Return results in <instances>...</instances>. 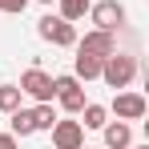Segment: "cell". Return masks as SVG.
Masks as SVG:
<instances>
[{
  "label": "cell",
  "mask_w": 149,
  "mask_h": 149,
  "mask_svg": "<svg viewBox=\"0 0 149 149\" xmlns=\"http://www.w3.org/2000/svg\"><path fill=\"white\" fill-rule=\"evenodd\" d=\"M137 56H129V52H109L105 61H101V81L109 85V89H129L133 85V77H137Z\"/></svg>",
  "instance_id": "1"
},
{
  "label": "cell",
  "mask_w": 149,
  "mask_h": 149,
  "mask_svg": "<svg viewBox=\"0 0 149 149\" xmlns=\"http://www.w3.org/2000/svg\"><path fill=\"white\" fill-rule=\"evenodd\" d=\"M36 32H40V40H49L56 49H73L77 45V24L65 20V16H52V12L36 20Z\"/></svg>",
  "instance_id": "2"
},
{
  "label": "cell",
  "mask_w": 149,
  "mask_h": 149,
  "mask_svg": "<svg viewBox=\"0 0 149 149\" xmlns=\"http://www.w3.org/2000/svg\"><path fill=\"white\" fill-rule=\"evenodd\" d=\"M52 97L61 101L65 113H81V109H85V89H81V81H77L73 73L52 77Z\"/></svg>",
  "instance_id": "3"
},
{
  "label": "cell",
  "mask_w": 149,
  "mask_h": 149,
  "mask_svg": "<svg viewBox=\"0 0 149 149\" xmlns=\"http://www.w3.org/2000/svg\"><path fill=\"white\" fill-rule=\"evenodd\" d=\"M89 20H93V28H101V32H117V28L125 24V4H117V0H97V4H89Z\"/></svg>",
  "instance_id": "4"
},
{
  "label": "cell",
  "mask_w": 149,
  "mask_h": 149,
  "mask_svg": "<svg viewBox=\"0 0 149 149\" xmlns=\"http://www.w3.org/2000/svg\"><path fill=\"white\" fill-rule=\"evenodd\" d=\"M16 89L24 93V97H32V101H52V77L45 73V69H24L20 73V81H16Z\"/></svg>",
  "instance_id": "5"
},
{
  "label": "cell",
  "mask_w": 149,
  "mask_h": 149,
  "mask_svg": "<svg viewBox=\"0 0 149 149\" xmlns=\"http://www.w3.org/2000/svg\"><path fill=\"white\" fill-rule=\"evenodd\" d=\"M149 109V101L141 93H133V89H121L117 97H113V113H117V121H141Z\"/></svg>",
  "instance_id": "6"
},
{
  "label": "cell",
  "mask_w": 149,
  "mask_h": 149,
  "mask_svg": "<svg viewBox=\"0 0 149 149\" xmlns=\"http://www.w3.org/2000/svg\"><path fill=\"white\" fill-rule=\"evenodd\" d=\"M52 149H81L85 145V129L81 121H52Z\"/></svg>",
  "instance_id": "7"
},
{
  "label": "cell",
  "mask_w": 149,
  "mask_h": 149,
  "mask_svg": "<svg viewBox=\"0 0 149 149\" xmlns=\"http://www.w3.org/2000/svg\"><path fill=\"white\" fill-rule=\"evenodd\" d=\"M73 49H85V52H93V56H109V52H117V36L113 32H101V28H89L85 36H77Z\"/></svg>",
  "instance_id": "8"
},
{
  "label": "cell",
  "mask_w": 149,
  "mask_h": 149,
  "mask_svg": "<svg viewBox=\"0 0 149 149\" xmlns=\"http://www.w3.org/2000/svg\"><path fill=\"white\" fill-rule=\"evenodd\" d=\"M101 133H105V145H109V149H129V145H133V129H129V121H105Z\"/></svg>",
  "instance_id": "9"
},
{
  "label": "cell",
  "mask_w": 149,
  "mask_h": 149,
  "mask_svg": "<svg viewBox=\"0 0 149 149\" xmlns=\"http://www.w3.org/2000/svg\"><path fill=\"white\" fill-rule=\"evenodd\" d=\"M101 61H105V56H93V52L77 49V56H73V77H77V81H97V77H101Z\"/></svg>",
  "instance_id": "10"
},
{
  "label": "cell",
  "mask_w": 149,
  "mask_h": 149,
  "mask_svg": "<svg viewBox=\"0 0 149 149\" xmlns=\"http://www.w3.org/2000/svg\"><path fill=\"white\" fill-rule=\"evenodd\" d=\"M8 125H12V129H8L12 137H32V133H36V125H32V109H12V113H8Z\"/></svg>",
  "instance_id": "11"
},
{
  "label": "cell",
  "mask_w": 149,
  "mask_h": 149,
  "mask_svg": "<svg viewBox=\"0 0 149 149\" xmlns=\"http://www.w3.org/2000/svg\"><path fill=\"white\" fill-rule=\"evenodd\" d=\"M52 121H56V113H52V101H36V105H32V125H36V133L52 129Z\"/></svg>",
  "instance_id": "12"
},
{
  "label": "cell",
  "mask_w": 149,
  "mask_h": 149,
  "mask_svg": "<svg viewBox=\"0 0 149 149\" xmlns=\"http://www.w3.org/2000/svg\"><path fill=\"white\" fill-rule=\"evenodd\" d=\"M81 113H85L81 129H101V125L109 121V109H105V105H93V101H85V109H81Z\"/></svg>",
  "instance_id": "13"
},
{
  "label": "cell",
  "mask_w": 149,
  "mask_h": 149,
  "mask_svg": "<svg viewBox=\"0 0 149 149\" xmlns=\"http://www.w3.org/2000/svg\"><path fill=\"white\" fill-rule=\"evenodd\" d=\"M56 4H61V12H56V16H65V20H81V16L89 12V4H93V0H56Z\"/></svg>",
  "instance_id": "14"
},
{
  "label": "cell",
  "mask_w": 149,
  "mask_h": 149,
  "mask_svg": "<svg viewBox=\"0 0 149 149\" xmlns=\"http://www.w3.org/2000/svg\"><path fill=\"white\" fill-rule=\"evenodd\" d=\"M20 89L16 85H0V113H12V109H20Z\"/></svg>",
  "instance_id": "15"
},
{
  "label": "cell",
  "mask_w": 149,
  "mask_h": 149,
  "mask_svg": "<svg viewBox=\"0 0 149 149\" xmlns=\"http://www.w3.org/2000/svg\"><path fill=\"white\" fill-rule=\"evenodd\" d=\"M28 8V0H0V12H12V16H20Z\"/></svg>",
  "instance_id": "16"
},
{
  "label": "cell",
  "mask_w": 149,
  "mask_h": 149,
  "mask_svg": "<svg viewBox=\"0 0 149 149\" xmlns=\"http://www.w3.org/2000/svg\"><path fill=\"white\" fill-rule=\"evenodd\" d=\"M0 149H20V145H16V137H12V133H0Z\"/></svg>",
  "instance_id": "17"
},
{
  "label": "cell",
  "mask_w": 149,
  "mask_h": 149,
  "mask_svg": "<svg viewBox=\"0 0 149 149\" xmlns=\"http://www.w3.org/2000/svg\"><path fill=\"white\" fill-rule=\"evenodd\" d=\"M133 149H149V145H133Z\"/></svg>",
  "instance_id": "18"
},
{
  "label": "cell",
  "mask_w": 149,
  "mask_h": 149,
  "mask_svg": "<svg viewBox=\"0 0 149 149\" xmlns=\"http://www.w3.org/2000/svg\"><path fill=\"white\" fill-rule=\"evenodd\" d=\"M40 4H52V0H40Z\"/></svg>",
  "instance_id": "19"
},
{
  "label": "cell",
  "mask_w": 149,
  "mask_h": 149,
  "mask_svg": "<svg viewBox=\"0 0 149 149\" xmlns=\"http://www.w3.org/2000/svg\"><path fill=\"white\" fill-rule=\"evenodd\" d=\"M81 149H93V145H81Z\"/></svg>",
  "instance_id": "20"
}]
</instances>
